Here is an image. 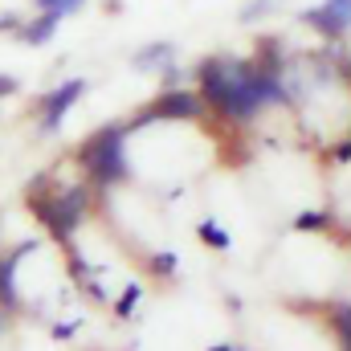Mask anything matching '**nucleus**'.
<instances>
[{
	"label": "nucleus",
	"instance_id": "1",
	"mask_svg": "<svg viewBox=\"0 0 351 351\" xmlns=\"http://www.w3.org/2000/svg\"><path fill=\"white\" fill-rule=\"evenodd\" d=\"M127 131H131V127H123V123L102 127V131H94L86 143L78 147V164H82L98 184H106V188L119 184V180L127 176V156H123Z\"/></svg>",
	"mask_w": 351,
	"mask_h": 351
},
{
	"label": "nucleus",
	"instance_id": "15",
	"mask_svg": "<svg viewBox=\"0 0 351 351\" xmlns=\"http://www.w3.org/2000/svg\"><path fill=\"white\" fill-rule=\"evenodd\" d=\"M269 12V0H254L245 12H241V25H250V21H258V16H265Z\"/></svg>",
	"mask_w": 351,
	"mask_h": 351
},
{
	"label": "nucleus",
	"instance_id": "13",
	"mask_svg": "<svg viewBox=\"0 0 351 351\" xmlns=\"http://www.w3.org/2000/svg\"><path fill=\"white\" fill-rule=\"evenodd\" d=\"M335 327H339V339H343V348L351 351V306H339V315H335Z\"/></svg>",
	"mask_w": 351,
	"mask_h": 351
},
{
	"label": "nucleus",
	"instance_id": "23",
	"mask_svg": "<svg viewBox=\"0 0 351 351\" xmlns=\"http://www.w3.org/2000/svg\"><path fill=\"white\" fill-rule=\"evenodd\" d=\"M4 311H8V306H4V302H0V331H4Z\"/></svg>",
	"mask_w": 351,
	"mask_h": 351
},
{
	"label": "nucleus",
	"instance_id": "3",
	"mask_svg": "<svg viewBox=\"0 0 351 351\" xmlns=\"http://www.w3.org/2000/svg\"><path fill=\"white\" fill-rule=\"evenodd\" d=\"M204 102V94H192V90H164L147 110H139L135 114V123H127V127H143V123H160V119H200V106Z\"/></svg>",
	"mask_w": 351,
	"mask_h": 351
},
{
	"label": "nucleus",
	"instance_id": "9",
	"mask_svg": "<svg viewBox=\"0 0 351 351\" xmlns=\"http://www.w3.org/2000/svg\"><path fill=\"white\" fill-rule=\"evenodd\" d=\"M172 53H176V45H172V41H152L147 49H139V53L131 58V66H135V70H152V66H168V62H172Z\"/></svg>",
	"mask_w": 351,
	"mask_h": 351
},
{
	"label": "nucleus",
	"instance_id": "17",
	"mask_svg": "<svg viewBox=\"0 0 351 351\" xmlns=\"http://www.w3.org/2000/svg\"><path fill=\"white\" fill-rule=\"evenodd\" d=\"M82 4H86V0H58V8H53V12H58V16H70V12H78Z\"/></svg>",
	"mask_w": 351,
	"mask_h": 351
},
{
	"label": "nucleus",
	"instance_id": "22",
	"mask_svg": "<svg viewBox=\"0 0 351 351\" xmlns=\"http://www.w3.org/2000/svg\"><path fill=\"white\" fill-rule=\"evenodd\" d=\"M37 8L45 12V8H58V0H37Z\"/></svg>",
	"mask_w": 351,
	"mask_h": 351
},
{
	"label": "nucleus",
	"instance_id": "10",
	"mask_svg": "<svg viewBox=\"0 0 351 351\" xmlns=\"http://www.w3.org/2000/svg\"><path fill=\"white\" fill-rule=\"evenodd\" d=\"M196 233H200V241H204V245H213V250H229V233H225L217 221H200V229H196Z\"/></svg>",
	"mask_w": 351,
	"mask_h": 351
},
{
	"label": "nucleus",
	"instance_id": "21",
	"mask_svg": "<svg viewBox=\"0 0 351 351\" xmlns=\"http://www.w3.org/2000/svg\"><path fill=\"white\" fill-rule=\"evenodd\" d=\"M0 29H21V21H16L12 12H4V16H0Z\"/></svg>",
	"mask_w": 351,
	"mask_h": 351
},
{
	"label": "nucleus",
	"instance_id": "8",
	"mask_svg": "<svg viewBox=\"0 0 351 351\" xmlns=\"http://www.w3.org/2000/svg\"><path fill=\"white\" fill-rule=\"evenodd\" d=\"M16 254L12 258H0V302L8 306V311H16L21 306V294H16Z\"/></svg>",
	"mask_w": 351,
	"mask_h": 351
},
{
	"label": "nucleus",
	"instance_id": "19",
	"mask_svg": "<svg viewBox=\"0 0 351 351\" xmlns=\"http://www.w3.org/2000/svg\"><path fill=\"white\" fill-rule=\"evenodd\" d=\"M70 335H74V323H58L53 327V339H70Z\"/></svg>",
	"mask_w": 351,
	"mask_h": 351
},
{
	"label": "nucleus",
	"instance_id": "24",
	"mask_svg": "<svg viewBox=\"0 0 351 351\" xmlns=\"http://www.w3.org/2000/svg\"><path fill=\"white\" fill-rule=\"evenodd\" d=\"M213 351H233V348H213Z\"/></svg>",
	"mask_w": 351,
	"mask_h": 351
},
{
	"label": "nucleus",
	"instance_id": "11",
	"mask_svg": "<svg viewBox=\"0 0 351 351\" xmlns=\"http://www.w3.org/2000/svg\"><path fill=\"white\" fill-rule=\"evenodd\" d=\"M327 221H331L327 213H315V208H311V213H298V217H294V229H298V233H315V229H323Z\"/></svg>",
	"mask_w": 351,
	"mask_h": 351
},
{
	"label": "nucleus",
	"instance_id": "20",
	"mask_svg": "<svg viewBox=\"0 0 351 351\" xmlns=\"http://www.w3.org/2000/svg\"><path fill=\"white\" fill-rule=\"evenodd\" d=\"M335 160H339V164H343V160H351V139H348V143H339V147H335Z\"/></svg>",
	"mask_w": 351,
	"mask_h": 351
},
{
	"label": "nucleus",
	"instance_id": "7",
	"mask_svg": "<svg viewBox=\"0 0 351 351\" xmlns=\"http://www.w3.org/2000/svg\"><path fill=\"white\" fill-rule=\"evenodd\" d=\"M58 21H62V16H58L53 8H45V12H37V16H33L29 25H21V41H25V45H45V41L53 37V29H58Z\"/></svg>",
	"mask_w": 351,
	"mask_h": 351
},
{
	"label": "nucleus",
	"instance_id": "14",
	"mask_svg": "<svg viewBox=\"0 0 351 351\" xmlns=\"http://www.w3.org/2000/svg\"><path fill=\"white\" fill-rule=\"evenodd\" d=\"M152 269H156V274H164V278L176 274V254H156V258H152Z\"/></svg>",
	"mask_w": 351,
	"mask_h": 351
},
{
	"label": "nucleus",
	"instance_id": "6",
	"mask_svg": "<svg viewBox=\"0 0 351 351\" xmlns=\"http://www.w3.org/2000/svg\"><path fill=\"white\" fill-rule=\"evenodd\" d=\"M82 94H86V82H82V78H70V82H62V86L45 98L41 127H45V131H58V127H62V119H66V110H70V106H74Z\"/></svg>",
	"mask_w": 351,
	"mask_h": 351
},
{
	"label": "nucleus",
	"instance_id": "4",
	"mask_svg": "<svg viewBox=\"0 0 351 351\" xmlns=\"http://www.w3.org/2000/svg\"><path fill=\"white\" fill-rule=\"evenodd\" d=\"M302 25H311L327 41H339L351 29V0H323L319 8H306L302 12Z\"/></svg>",
	"mask_w": 351,
	"mask_h": 351
},
{
	"label": "nucleus",
	"instance_id": "5",
	"mask_svg": "<svg viewBox=\"0 0 351 351\" xmlns=\"http://www.w3.org/2000/svg\"><path fill=\"white\" fill-rule=\"evenodd\" d=\"M196 82H200L204 102L221 114V110H225V98H229V62H225V58H204V62L196 66Z\"/></svg>",
	"mask_w": 351,
	"mask_h": 351
},
{
	"label": "nucleus",
	"instance_id": "18",
	"mask_svg": "<svg viewBox=\"0 0 351 351\" xmlns=\"http://www.w3.org/2000/svg\"><path fill=\"white\" fill-rule=\"evenodd\" d=\"M4 94H16V78H12V74H0V98H4Z\"/></svg>",
	"mask_w": 351,
	"mask_h": 351
},
{
	"label": "nucleus",
	"instance_id": "12",
	"mask_svg": "<svg viewBox=\"0 0 351 351\" xmlns=\"http://www.w3.org/2000/svg\"><path fill=\"white\" fill-rule=\"evenodd\" d=\"M139 298H143V290H139V286H135V282H131V286H127V290H123V298H119V306H114V311H119V315H123V319H127V315H131V311H135V302H139Z\"/></svg>",
	"mask_w": 351,
	"mask_h": 351
},
{
	"label": "nucleus",
	"instance_id": "16",
	"mask_svg": "<svg viewBox=\"0 0 351 351\" xmlns=\"http://www.w3.org/2000/svg\"><path fill=\"white\" fill-rule=\"evenodd\" d=\"M180 82H184V70H176L172 62L164 66V90H180Z\"/></svg>",
	"mask_w": 351,
	"mask_h": 351
},
{
	"label": "nucleus",
	"instance_id": "2",
	"mask_svg": "<svg viewBox=\"0 0 351 351\" xmlns=\"http://www.w3.org/2000/svg\"><path fill=\"white\" fill-rule=\"evenodd\" d=\"M90 204V192L86 188H66L62 196H29V208H33V217L37 221H45V229L58 237V241H70V233L78 229V221H82V213H86Z\"/></svg>",
	"mask_w": 351,
	"mask_h": 351
}]
</instances>
